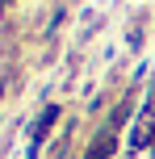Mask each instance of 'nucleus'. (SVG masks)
<instances>
[{"mask_svg": "<svg viewBox=\"0 0 155 159\" xmlns=\"http://www.w3.org/2000/svg\"><path fill=\"white\" fill-rule=\"evenodd\" d=\"M109 155H113V130H105V134L92 143V151L84 155V159H109Z\"/></svg>", "mask_w": 155, "mask_h": 159, "instance_id": "obj_1", "label": "nucleus"}]
</instances>
